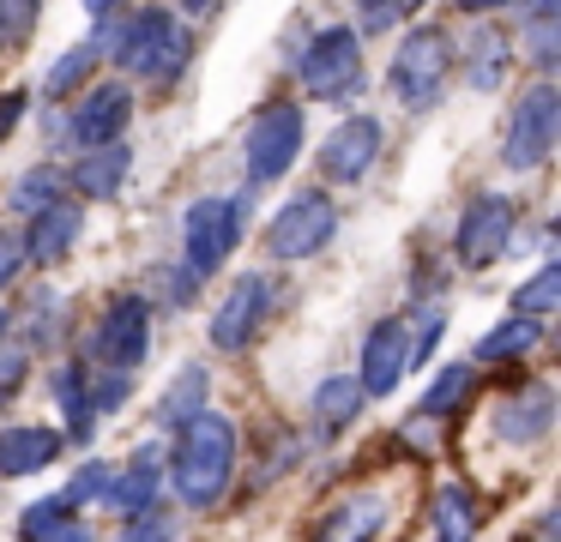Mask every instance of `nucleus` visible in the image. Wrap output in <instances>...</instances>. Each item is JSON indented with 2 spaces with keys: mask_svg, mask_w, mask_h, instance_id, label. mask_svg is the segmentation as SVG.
I'll return each instance as SVG.
<instances>
[{
  "mask_svg": "<svg viewBox=\"0 0 561 542\" xmlns=\"http://www.w3.org/2000/svg\"><path fill=\"white\" fill-rule=\"evenodd\" d=\"M236 452H242V428L218 410H199L175 428L170 446V470H163V488H175V500L187 512H206L230 494L236 482Z\"/></svg>",
  "mask_w": 561,
  "mask_h": 542,
  "instance_id": "f257e3e1",
  "label": "nucleus"
},
{
  "mask_svg": "<svg viewBox=\"0 0 561 542\" xmlns=\"http://www.w3.org/2000/svg\"><path fill=\"white\" fill-rule=\"evenodd\" d=\"M98 55H110L127 79L170 84L175 72L194 60V31H187V19H175L170 7H139V12H127V19L103 24Z\"/></svg>",
  "mask_w": 561,
  "mask_h": 542,
  "instance_id": "f03ea898",
  "label": "nucleus"
},
{
  "mask_svg": "<svg viewBox=\"0 0 561 542\" xmlns=\"http://www.w3.org/2000/svg\"><path fill=\"white\" fill-rule=\"evenodd\" d=\"M127 127H134V84L103 79V84H85L73 103H61V115L49 120V139H55V151L79 157V151L127 139Z\"/></svg>",
  "mask_w": 561,
  "mask_h": 542,
  "instance_id": "7ed1b4c3",
  "label": "nucleus"
},
{
  "mask_svg": "<svg viewBox=\"0 0 561 542\" xmlns=\"http://www.w3.org/2000/svg\"><path fill=\"white\" fill-rule=\"evenodd\" d=\"M453 60H459V48H453V36L440 24H411L399 36V48H392V67H387L392 96L404 108H435L447 79H453Z\"/></svg>",
  "mask_w": 561,
  "mask_h": 542,
  "instance_id": "20e7f679",
  "label": "nucleus"
},
{
  "mask_svg": "<svg viewBox=\"0 0 561 542\" xmlns=\"http://www.w3.org/2000/svg\"><path fill=\"white\" fill-rule=\"evenodd\" d=\"M242 229H248V193H206L182 211V265L194 277L224 272L236 247H242Z\"/></svg>",
  "mask_w": 561,
  "mask_h": 542,
  "instance_id": "39448f33",
  "label": "nucleus"
},
{
  "mask_svg": "<svg viewBox=\"0 0 561 542\" xmlns=\"http://www.w3.org/2000/svg\"><path fill=\"white\" fill-rule=\"evenodd\" d=\"M556 145H561V91L549 79H537L531 91H519L507 108L501 163H507L513 175H531V169H543L549 157H556Z\"/></svg>",
  "mask_w": 561,
  "mask_h": 542,
  "instance_id": "423d86ee",
  "label": "nucleus"
},
{
  "mask_svg": "<svg viewBox=\"0 0 561 542\" xmlns=\"http://www.w3.org/2000/svg\"><path fill=\"white\" fill-rule=\"evenodd\" d=\"M308 145V120L302 103H260L254 120H248V139H242V169H248V187H272L296 169Z\"/></svg>",
  "mask_w": 561,
  "mask_h": 542,
  "instance_id": "0eeeda50",
  "label": "nucleus"
},
{
  "mask_svg": "<svg viewBox=\"0 0 561 542\" xmlns=\"http://www.w3.org/2000/svg\"><path fill=\"white\" fill-rule=\"evenodd\" d=\"M296 79L320 103H351L356 84H363V31H351V24L314 31V43L296 55Z\"/></svg>",
  "mask_w": 561,
  "mask_h": 542,
  "instance_id": "6e6552de",
  "label": "nucleus"
},
{
  "mask_svg": "<svg viewBox=\"0 0 561 542\" xmlns=\"http://www.w3.org/2000/svg\"><path fill=\"white\" fill-rule=\"evenodd\" d=\"M146 356H151V301L122 289V296H110V301H103V313L91 320L85 361L115 368V373H134Z\"/></svg>",
  "mask_w": 561,
  "mask_h": 542,
  "instance_id": "1a4fd4ad",
  "label": "nucleus"
},
{
  "mask_svg": "<svg viewBox=\"0 0 561 542\" xmlns=\"http://www.w3.org/2000/svg\"><path fill=\"white\" fill-rule=\"evenodd\" d=\"M332 235H339V199H332V193H320V187H308V193H296L290 205H278V211H272L266 253L278 265H302V260H314Z\"/></svg>",
  "mask_w": 561,
  "mask_h": 542,
  "instance_id": "9d476101",
  "label": "nucleus"
},
{
  "mask_svg": "<svg viewBox=\"0 0 561 542\" xmlns=\"http://www.w3.org/2000/svg\"><path fill=\"white\" fill-rule=\"evenodd\" d=\"M513 241H519V205H513L507 193H471L459 223H453V260H459L465 272H483V265H495Z\"/></svg>",
  "mask_w": 561,
  "mask_h": 542,
  "instance_id": "9b49d317",
  "label": "nucleus"
},
{
  "mask_svg": "<svg viewBox=\"0 0 561 542\" xmlns=\"http://www.w3.org/2000/svg\"><path fill=\"white\" fill-rule=\"evenodd\" d=\"M272 301H278V277H272V272H242L230 289H224L218 313H211V332H206L211 349H224V356L248 349L260 332H266Z\"/></svg>",
  "mask_w": 561,
  "mask_h": 542,
  "instance_id": "f8f14e48",
  "label": "nucleus"
},
{
  "mask_svg": "<svg viewBox=\"0 0 561 542\" xmlns=\"http://www.w3.org/2000/svg\"><path fill=\"white\" fill-rule=\"evenodd\" d=\"M411 373V320L387 313L363 332V349H356V385L363 397H392L399 380Z\"/></svg>",
  "mask_w": 561,
  "mask_h": 542,
  "instance_id": "ddd939ff",
  "label": "nucleus"
},
{
  "mask_svg": "<svg viewBox=\"0 0 561 542\" xmlns=\"http://www.w3.org/2000/svg\"><path fill=\"white\" fill-rule=\"evenodd\" d=\"M380 139H387L380 115H344L339 127L320 139V175H327L332 187H351V181H363L368 169L380 163Z\"/></svg>",
  "mask_w": 561,
  "mask_h": 542,
  "instance_id": "4468645a",
  "label": "nucleus"
},
{
  "mask_svg": "<svg viewBox=\"0 0 561 542\" xmlns=\"http://www.w3.org/2000/svg\"><path fill=\"white\" fill-rule=\"evenodd\" d=\"M549 428H556V385L549 380H525V385H513V392L495 404V434L513 440V446L549 440Z\"/></svg>",
  "mask_w": 561,
  "mask_h": 542,
  "instance_id": "2eb2a0df",
  "label": "nucleus"
},
{
  "mask_svg": "<svg viewBox=\"0 0 561 542\" xmlns=\"http://www.w3.org/2000/svg\"><path fill=\"white\" fill-rule=\"evenodd\" d=\"M387 494L380 488H356L344 494L339 506H327V512L314 518V537L308 542H375L380 530H387Z\"/></svg>",
  "mask_w": 561,
  "mask_h": 542,
  "instance_id": "dca6fc26",
  "label": "nucleus"
},
{
  "mask_svg": "<svg viewBox=\"0 0 561 542\" xmlns=\"http://www.w3.org/2000/svg\"><path fill=\"white\" fill-rule=\"evenodd\" d=\"M25 260H37V265H61V260H73V247H79V235H85V205L79 199H55V205H43L37 217H25Z\"/></svg>",
  "mask_w": 561,
  "mask_h": 542,
  "instance_id": "f3484780",
  "label": "nucleus"
},
{
  "mask_svg": "<svg viewBox=\"0 0 561 542\" xmlns=\"http://www.w3.org/2000/svg\"><path fill=\"white\" fill-rule=\"evenodd\" d=\"M127 175H134V145H98V151H79L73 169H67V193H79V199H115V193L127 187Z\"/></svg>",
  "mask_w": 561,
  "mask_h": 542,
  "instance_id": "a211bd4d",
  "label": "nucleus"
},
{
  "mask_svg": "<svg viewBox=\"0 0 561 542\" xmlns=\"http://www.w3.org/2000/svg\"><path fill=\"white\" fill-rule=\"evenodd\" d=\"M103 500H110L122 518H134V512H146V506H158V500H163L158 446H139V452L127 458L122 470H110V488H103Z\"/></svg>",
  "mask_w": 561,
  "mask_h": 542,
  "instance_id": "6ab92c4d",
  "label": "nucleus"
},
{
  "mask_svg": "<svg viewBox=\"0 0 561 542\" xmlns=\"http://www.w3.org/2000/svg\"><path fill=\"white\" fill-rule=\"evenodd\" d=\"M61 434L55 428H37V422H13L0 428V476H37L61 458Z\"/></svg>",
  "mask_w": 561,
  "mask_h": 542,
  "instance_id": "aec40b11",
  "label": "nucleus"
},
{
  "mask_svg": "<svg viewBox=\"0 0 561 542\" xmlns=\"http://www.w3.org/2000/svg\"><path fill=\"white\" fill-rule=\"evenodd\" d=\"M519 55L531 60L537 72H556L561 60V0H525L519 7Z\"/></svg>",
  "mask_w": 561,
  "mask_h": 542,
  "instance_id": "412c9836",
  "label": "nucleus"
},
{
  "mask_svg": "<svg viewBox=\"0 0 561 542\" xmlns=\"http://www.w3.org/2000/svg\"><path fill=\"white\" fill-rule=\"evenodd\" d=\"M55 404H61V416H67L61 440L85 446L91 434H98V410H91V368L79 356H67L61 368H55Z\"/></svg>",
  "mask_w": 561,
  "mask_h": 542,
  "instance_id": "4be33fe9",
  "label": "nucleus"
},
{
  "mask_svg": "<svg viewBox=\"0 0 561 542\" xmlns=\"http://www.w3.org/2000/svg\"><path fill=\"white\" fill-rule=\"evenodd\" d=\"M477 524H483V506L465 482H440L435 500H428V530L435 542H477Z\"/></svg>",
  "mask_w": 561,
  "mask_h": 542,
  "instance_id": "5701e85b",
  "label": "nucleus"
},
{
  "mask_svg": "<svg viewBox=\"0 0 561 542\" xmlns=\"http://www.w3.org/2000/svg\"><path fill=\"white\" fill-rule=\"evenodd\" d=\"M363 385H356V373H332V380L314 385V428L320 440H339L344 428H351L356 416H363Z\"/></svg>",
  "mask_w": 561,
  "mask_h": 542,
  "instance_id": "b1692460",
  "label": "nucleus"
},
{
  "mask_svg": "<svg viewBox=\"0 0 561 542\" xmlns=\"http://www.w3.org/2000/svg\"><path fill=\"white\" fill-rule=\"evenodd\" d=\"M507 67H513V43L495 31V24H477V31L465 36V84L495 91V84L507 79Z\"/></svg>",
  "mask_w": 561,
  "mask_h": 542,
  "instance_id": "393cba45",
  "label": "nucleus"
},
{
  "mask_svg": "<svg viewBox=\"0 0 561 542\" xmlns=\"http://www.w3.org/2000/svg\"><path fill=\"white\" fill-rule=\"evenodd\" d=\"M543 344V320H525V313H507V320H495L483 337H477L471 361L483 368V361H519L531 356V349Z\"/></svg>",
  "mask_w": 561,
  "mask_h": 542,
  "instance_id": "a878e982",
  "label": "nucleus"
},
{
  "mask_svg": "<svg viewBox=\"0 0 561 542\" xmlns=\"http://www.w3.org/2000/svg\"><path fill=\"white\" fill-rule=\"evenodd\" d=\"M206 392H211L206 361H187V368H175L170 392L158 397V422H163V428H182L187 416H199V410H206Z\"/></svg>",
  "mask_w": 561,
  "mask_h": 542,
  "instance_id": "bb28decb",
  "label": "nucleus"
},
{
  "mask_svg": "<svg viewBox=\"0 0 561 542\" xmlns=\"http://www.w3.org/2000/svg\"><path fill=\"white\" fill-rule=\"evenodd\" d=\"M98 60H103L98 43H73L49 72H43V96H49V103H73V96L85 91L91 79H98Z\"/></svg>",
  "mask_w": 561,
  "mask_h": 542,
  "instance_id": "cd10ccee",
  "label": "nucleus"
},
{
  "mask_svg": "<svg viewBox=\"0 0 561 542\" xmlns=\"http://www.w3.org/2000/svg\"><path fill=\"white\" fill-rule=\"evenodd\" d=\"M55 199H67V175L55 163L25 169V175H13V187H7V211L13 217H37L43 205H55Z\"/></svg>",
  "mask_w": 561,
  "mask_h": 542,
  "instance_id": "c85d7f7f",
  "label": "nucleus"
},
{
  "mask_svg": "<svg viewBox=\"0 0 561 542\" xmlns=\"http://www.w3.org/2000/svg\"><path fill=\"white\" fill-rule=\"evenodd\" d=\"M471 392H477V361H447V368L435 373V385L423 392L416 416H453V410H459Z\"/></svg>",
  "mask_w": 561,
  "mask_h": 542,
  "instance_id": "c756f323",
  "label": "nucleus"
},
{
  "mask_svg": "<svg viewBox=\"0 0 561 542\" xmlns=\"http://www.w3.org/2000/svg\"><path fill=\"white\" fill-rule=\"evenodd\" d=\"M73 518H79V506L67 500V494H43V500H31L25 512H19V542H55Z\"/></svg>",
  "mask_w": 561,
  "mask_h": 542,
  "instance_id": "7c9ffc66",
  "label": "nucleus"
},
{
  "mask_svg": "<svg viewBox=\"0 0 561 542\" xmlns=\"http://www.w3.org/2000/svg\"><path fill=\"white\" fill-rule=\"evenodd\" d=\"M556 301H561V265L556 260L537 265V272L513 289V313H525V320H549V313H556Z\"/></svg>",
  "mask_w": 561,
  "mask_h": 542,
  "instance_id": "2f4dec72",
  "label": "nucleus"
},
{
  "mask_svg": "<svg viewBox=\"0 0 561 542\" xmlns=\"http://www.w3.org/2000/svg\"><path fill=\"white\" fill-rule=\"evenodd\" d=\"M175 530H182V524H175V512L158 500V506H146V512L127 518L122 542H175Z\"/></svg>",
  "mask_w": 561,
  "mask_h": 542,
  "instance_id": "473e14b6",
  "label": "nucleus"
},
{
  "mask_svg": "<svg viewBox=\"0 0 561 542\" xmlns=\"http://www.w3.org/2000/svg\"><path fill=\"white\" fill-rule=\"evenodd\" d=\"M43 19V0H0V48H19Z\"/></svg>",
  "mask_w": 561,
  "mask_h": 542,
  "instance_id": "72a5a7b5",
  "label": "nucleus"
},
{
  "mask_svg": "<svg viewBox=\"0 0 561 542\" xmlns=\"http://www.w3.org/2000/svg\"><path fill=\"white\" fill-rule=\"evenodd\" d=\"M110 470L115 464H103V458H85V464H79L73 470V482H67V500H73V506H91V500H103V488H110Z\"/></svg>",
  "mask_w": 561,
  "mask_h": 542,
  "instance_id": "f704fd0d",
  "label": "nucleus"
},
{
  "mask_svg": "<svg viewBox=\"0 0 561 542\" xmlns=\"http://www.w3.org/2000/svg\"><path fill=\"white\" fill-rule=\"evenodd\" d=\"M440 332H447V308H423V313H416V325H411V368H423V361L435 356Z\"/></svg>",
  "mask_w": 561,
  "mask_h": 542,
  "instance_id": "c9c22d12",
  "label": "nucleus"
},
{
  "mask_svg": "<svg viewBox=\"0 0 561 542\" xmlns=\"http://www.w3.org/2000/svg\"><path fill=\"white\" fill-rule=\"evenodd\" d=\"M127 397H134V373H115V368H103L98 380H91V410H98V416H110V410H122Z\"/></svg>",
  "mask_w": 561,
  "mask_h": 542,
  "instance_id": "e433bc0d",
  "label": "nucleus"
},
{
  "mask_svg": "<svg viewBox=\"0 0 561 542\" xmlns=\"http://www.w3.org/2000/svg\"><path fill=\"white\" fill-rule=\"evenodd\" d=\"M25 373H31V349H25V344H0V410L19 397Z\"/></svg>",
  "mask_w": 561,
  "mask_h": 542,
  "instance_id": "4c0bfd02",
  "label": "nucleus"
},
{
  "mask_svg": "<svg viewBox=\"0 0 561 542\" xmlns=\"http://www.w3.org/2000/svg\"><path fill=\"white\" fill-rule=\"evenodd\" d=\"M25 272V235L19 229H0V289Z\"/></svg>",
  "mask_w": 561,
  "mask_h": 542,
  "instance_id": "58836bf2",
  "label": "nucleus"
},
{
  "mask_svg": "<svg viewBox=\"0 0 561 542\" xmlns=\"http://www.w3.org/2000/svg\"><path fill=\"white\" fill-rule=\"evenodd\" d=\"M25 108H31V91H0V145L13 139V127L25 120Z\"/></svg>",
  "mask_w": 561,
  "mask_h": 542,
  "instance_id": "ea45409f",
  "label": "nucleus"
},
{
  "mask_svg": "<svg viewBox=\"0 0 561 542\" xmlns=\"http://www.w3.org/2000/svg\"><path fill=\"white\" fill-rule=\"evenodd\" d=\"M163 284H170V289H163V301H170V308H187V301L199 296V277L187 272V265H182V272H163Z\"/></svg>",
  "mask_w": 561,
  "mask_h": 542,
  "instance_id": "a19ab883",
  "label": "nucleus"
},
{
  "mask_svg": "<svg viewBox=\"0 0 561 542\" xmlns=\"http://www.w3.org/2000/svg\"><path fill=\"white\" fill-rule=\"evenodd\" d=\"M404 0H356V12H363V31H387L392 19H399Z\"/></svg>",
  "mask_w": 561,
  "mask_h": 542,
  "instance_id": "79ce46f5",
  "label": "nucleus"
},
{
  "mask_svg": "<svg viewBox=\"0 0 561 542\" xmlns=\"http://www.w3.org/2000/svg\"><path fill=\"white\" fill-rule=\"evenodd\" d=\"M501 7H513V0H453V12H471V19H489Z\"/></svg>",
  "mask_w": 561,
  "mask_h": 542,
  "instance_id": "37998d69",
  "label": "nucleus"
},
{
  "mask_svg": "<svg viewBox=\"0 0 561 542\" xmlns=\"http://www.w3.org/2000/svg\"><path fill=\"white\" fill-rule=\"evenodd\" d=\"M55 542H98V537H91V524H85V518H73V524H67Z\"/></svg>",
  "mask_w": 561,
  "mask_h": 542,
  "instance_id": "c03bdc74",
  "label": "nucleus"
},
{
  "mask_svg": "<svg viewBox=\"0 0 561 542\" xmlns=\"http://www.w3.org/2000/svg\"><path fill=\"white\" fill-rule=\"evenodd\" d=\"M79 7H85L91 19H110V7H115V0H79Z\"/></svg>",
  "mask_w": 561,
  "mask_h": 542,
  "instance_id": "a18cd8bd",
  "label": "nucleus"
},
{
  "mask_svg": "<svg viewBox=\"0 0 561 542\" xmlns=\"http://www.w3.org/2000/svg\"><path fill=\"white\" fill-rule=\"evenodd\" d=\"M218 0H182V12H211Z\"/></svg>",
  "mask_w": 561,
  "mask_h": 542,
  "instance_id": "49530a36",
  "label": "nucleus"
},
{
  "mask_svg": "<svg viewBox=\"0 0 561 542\" xmlns=\"http://www.w3.org/2000/svg\"><path fill=\"white\" fill-rule=\"evenodd\" d=\"M7 337H13V325H7V313H0V344H7Z\"/></svg>",
  "mask_w": 561,
  "mask_h": 542,
  "instance_id": "de8ad7c7",
  "label": "nucleus"
}]
</instances>
